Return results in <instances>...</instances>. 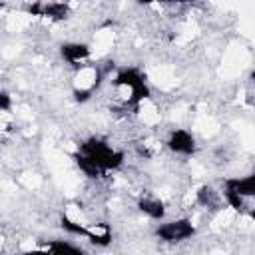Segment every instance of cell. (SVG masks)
Segmentation results:
<instances>
[{
  "instance_id": "4fadbf2b",
  "label": "cell",
  "mask_w": 255,
  "mask_h": 255,
  "mask_svg": "<svg viewBox=\"0 0 255 255\" xmlns=\"http://www.w3.org/2000/svg\"><path fill=\"white\" fill-rule=\"evenodd\" d=\"M10 110V96L4 92L2 94V112H8Z\"/></svg>"
},
{
  "instance_id": "8fae6325",
  "label": "cell",
  "mask_w": 255,
  "mask_h": 255,
  "mask_svg": "<svg viewBox=\"0 0 255 255\" xmlns=\"http://www.w3.org/2000/svg\"><path fill=\"white\" fill-rule=\"evenodd\" d=\"M223 195H225V201H227L233 209H239V211H241V209L245 207V205H243V195H241V193H237L235 189H231V187H227V185H225Z\"/></svg>"
},
{
  "instance_id": "5bb4252c",
  "label": "cell",
  "mask_w": 255,
  "mask_h": 255,
  "mask_svg": "<svg viewBox=\"0 0 255 255\" xmlns=\"http://www.w3.org/2000/svg\"><path fill=\"white\" fill-rule=\"evenodd\" d=\"M251 80H253V82H255V70H253V72H251Z\"/></svg>"
},
{
  "instance_id": "7c38bea8",
  "label": "cell",
  "mask_w": 255,
  "mask_h": 255,
  "mask_svg": "<svg viewBox=\"0 0 255 255\" xmlns=\"http://www.w3.org/2000/svg\"><path fill=\"white\" fill-rule=\"evenodd\" d=\"M62 227H64L68 233L88 237V227H86V225H82V223H78V221H72V219H68V217H64V219H62Z\"/></svg>"
},
{
  "instance_id": "3957f363",
  "label": "cell",
  "mask_w": 255,
  "mask_h": 255,
  "mask_svg": "<svg viewBox=\"0 0 255 255\" xmlns=\"http://www.w3.org/2000/svg\"><path fill=\"white\" fill-rule=\"evenodd\" d=\"M157 237L167 241V243H177L183 239H189L195 233V227L191 225L189 219H177V221H169L157 227Z\"/></svg>"
},
{
  "instance_id": "30bf717a",
  "label": "cell",
  "mask_w": 255,
  "mask_h": 255,
  "mask_svg": "<svg viewBox=\"0 0 255 255\" xmlns=\"http://www.w3.org/2000/svg\"><path fill=\"white\" fill-rule=\"evenodd\" d=\"M44 249L46 251H52V253H64V251H68V253H82L80 247H76V245H72L68 241H60V239L50 241L48 245H44Z\"/></svg>"
},
{
  "instance_id": "52a82bcc",
  "label": "cell",
  "mask_w": 255,
  "mask_h": 255,
  "mask_svg": "<svg viewBox=\"0 0 255 255\" xmlns=\"http://www.w3.org/2000/svg\"><path fill=\"white\" fill-rule=\"evenodd\" d=\"M40 16H44V18H52V20H64V18L68 16V6H66L64 2H58V0L42 2Z\"/></svg>"
},
{
  "instance_id": "5b68a950",
  "label": "cell",
  "mask_w": 255,
  "mask_h": 255,
  "mask_svg": "<svg viewBox=\"0 0 255 255\" xmlns=\"http://www.w3.org/2000/svg\"><path fill=\"white\" fill-rule=\"evenodd\" d=\"M62 56L66 62H70L74 66H84L86 60L90 58V48L80 42H70V44L62 46Z\"/></svg>"
},
{
  "instance_id": "ba28073f",
  "label": "cell",
  "mask_w": 255,
  "mask_h": 255,
  "mask_svg": "<svg viewBox=\"0 0 255 255\" xmlns=\"http://www.w3.org/2000/svg\"><path fill=\"white\" fill-rule=\"evenodd\" d=\"M139 209L145 215H149L151 219H161L163 213H165L163 203L159 199H155V197H143V199H139Z\"/></svg>"
},
{
  "instance_id": "7a4b0ae2",
  "label": "cell",
  "mask_w": 255,
  "mask_h": 255,
  "mask_svg": "<svg viewBox=\"0 0 255 255\" xmlns=\"http://www.w3.org/2000/svg\"><path fill=\"white\" fill-rule=\"evenodd\" d=\"M80 153H84L102 171V175L106 171H110V169L120 167L122 161H124V153L114 149V147H110L102 139H88V141H84L80 145Z\"/></svg>"
},
{
  "instance_id": "8992f818",
  "label": "cell",
  "mask_w": 255,
  "mask_h": 255,
  "mask_svg": "<svg viewBox=\"0 0 255 255\" xmlns=\"http://www.w3.org/2000/svg\"><path fill=\"white\" fill-rule=\"evenodd\" d=\"M225 185L235 189L243 197H255V173H251L247 177H241V179H227Z\"/></svg>"
},
{
  "instance_id": "6da1fadb",
  "label": "cell",
  "mask_w": 255,
  "mask_h": 255,
  "mask_svg": "<svg viewBox=\"0 0 255 255\" xmlns=\"http://www.w3.org/2000/svg\"><path fill=\"white\" fill-rule=\"evenodd\" d=\"M116 102L122 108H137L149 96V88L143 82V76L135 68H126L114 78Z\"/></svg>"
},
{
  "instance_id": "277c9868",
  "label": "cell",
  "mask_w": 255,
  "mask_h": 255,
  "mask_svg": "<svg viewBox=\"0 0 255 255\" xmlns=\"http://www.w3.org/2000/svg\"><path fill=\"white\" fill-rule=\"evenodd\" d=\"M167 145L171 151L175 153H183V155H191L195 151V139L189 131L185 129H175L171 131L169 139H167Z\"/></svg>"
},
{
  "instance_id": "9c48e42d",
  "label": "cell",
  "mask_w": 255,
  "mask_h": 255,
  "mask_svg": "<svg viewBox=\"0 0 255 255\" xmlns=\"http://www.w3.org/2000/svg\"><path fill=\"white\" fill-rule=\"evenodd\" d=\"M197 203L203 205V207H217L219 205V195L217 191H213V187L209 185H203L199 191H197Z\"/></svg>"
}]
</instances>
